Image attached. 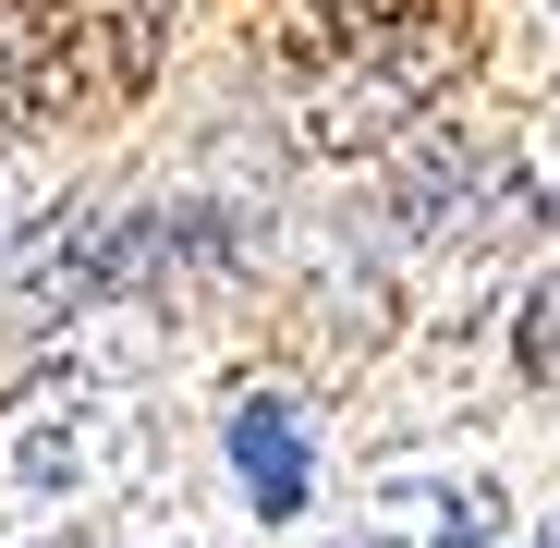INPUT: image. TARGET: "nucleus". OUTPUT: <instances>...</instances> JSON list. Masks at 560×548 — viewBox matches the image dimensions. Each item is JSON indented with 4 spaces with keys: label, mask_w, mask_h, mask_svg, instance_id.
<instances>
[{
    "label": "nucleus",
    "mask_w": 560,
    "mask_h": 548,
    "mask_svg": "<svg viewBox=\"0 0 560 548\" xmlns=\"http://www.w3.org/2000/svg\"><path fill=\"white\" fill-rule=\"evenodd\" d=\"M159 73V0H25L13 49H0V110L37 123H98L147 98Z\"/></svg>",
    "instance_id": "obj_1"
},
{
    "label": "nucleus",
    "mask_w": 560,
    "mask_h": 548,
    "mask_svg": "<svg viewBox=\"0 0 560 548\" xmlns=\"http://www.w3.org/2000/svg\"><path fill=\"white\" fill-rule=\"evenodd\" d=\"M451 73H463V13H415V25H390V37L317 61L293 135H305L317 159H365V147H390L427 98H451Z\"/></svg>",
    "instance_id": "obj_2"
},
{
    "label": "nucleus",
    "mask_w": 560,
    "mask_h": 548,
    "mask_svg": "<svg viewBox=\"0 0 560 548\" xmlns=\"http://www.w3.org/2000/svg\"><path fill=\"white\" fill-rule=\"evenodd\" d=\"M135 439H147V415L98 378V365H49L37 378V415L13 427V476L49 500V488H98V476H122L135 464Z\"/></svg>",
    "instance_id": "obj_3"
},
{
    "label": "nucleus",
    "mask_w": 560,
    "mask_h": 548,
    "mask_svg": "<svg viewBox=\"0 0 560 548\" xmlns=\"http://www.w3.org/2000/svg\"><path fill=\"white\" fill-rule=\"evenodd\" d=\"M122 232H135V208H98V196H73L61 220H37V244L13 256V293L25 305H85V293H122Z\"/></svg>",
    "instance_id": "obj_4"
},
{
    "label": "nucleus",
    "mask_w": 560,
    "mask_h": 548,
    "mask_svg": "<svg viewBox=\"0 0 560 548\" xmlns=\"http://www.w3.org/2000/svg\"><path fill=\"white\" fill-rule=\"evenodd\" d=\"M232 464H244V500H256L268 524L305 512V427H293L280 390H244V403H232Z\"/></svg>",
    "instance_id": "obj_5"
},
{
    "label": "nucleus",
    "mask_w": 560,
    "mask_h": 548,
    "mask_svg": "<svg viewBox=\"0 0 560 548\" xmlns=\"http://www.w3.org/2000/svg\"><path fill=\"white\" fill-rule=\"evenodd\" d=\"M415 13H451V0H293V13H280V61L317 73V61L390 37V25H415Z\"/></svg>",
    "instance_id": "obj_6"
},
{
    "label": "nucleus",
    "mask_w": 560,
    "mask_h": 548,
    "mask_svg": "<svg viewBox=\"0 0 560 548\" xmlns=\"http://www.w3.org/2000/svg\"><path fill=\"white\" fill-rule=\"evenodd\" d=\"M463 183H476V147H451V135H439V159H415V171L390 183V232H402V244L439 232V220L463 208Z\"/></svg>",
    "instance_id": "obj_7"
},
{
    "label": "nucleus",
    "mask_w": 560,
    "mask_h": 548,
    "mask_svg": "<svg viewBox=\"0 0 560 548\" xmlns=\"http://www.w3.org/2000/svg\"><path fill=\"white\" fill-rule=\"evenodd\" d=\"M512 365H524V390H560V268L524 293V317H512Z\"/></svg>",
    "instance_id": "obj_8"
},
{
    "label": "nucleus",
    "mask_w": 560,
    "mask_h": 548,
    "mask_svg": "<svg viewBox=\"0 0 560 548\" xmlns=\"http://www.w3.org/2000/svg\"><path fill=\"white\" fill-rule=\"evenodd\" d=\"M415 548H500V488H451V512H439Z\"/></svg>",
    "instance_id": "obj_9"
},
{
    "label": "nucleus",
    "mask_w": 560,
    "mask_h": 548,
    "mask_svg": "<svg viewBox=\"0 0 560 548\" xmlns=\"http://www.w3.org/2000/svg\"><path fill=\"white\" fill-rule=\"evenodd\" d=\"M524 196H536V220L560 208V123H548V171H524Z\"/></svg>",
    "instance_id": "obj_10"
},
{
    "label": "nucleus",
    "mask_w": 560,
    "mask_h": 548,
    "mask_svg": "<svg viewBox=\"0 0 560 548\" xmlns=\"http://www.w3.org/2000/svg\"><path fill=\"white\" fill-rule=\"evenodd\" d=\"M536 548H560V524H548V536H536Z\"/></svg>",
    "instance_id": "obj_11"
}]
</instances>
